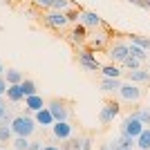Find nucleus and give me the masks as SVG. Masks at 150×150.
Wrapping results in <instances>:
<instances>
[{"label":"nucleus","mask_w":150,"mask_h":150,"mask_svg":"<svg viewBox=\"0 0 150 150\" xmlns=\"http://www.w3.org/2000/svg\"><path fill=\"white\" fill-rule=\"evenodd\" d=\"M11 130H13V134L16 137H29L31 132L36 130V121L31 119V117H13V121H11Z\"/></svg>","instance_id":"f257e3e1"},{"label":"nucleus","mask_w":150,"mask_h":150,"mask_svg":"<svg viewBox=\"0 0 150 150\" xmlns=\"http://www.w3.org/2000/svg\"><path fill=\"white\" fill-rule=\"evenodd\" d=\"M144 128L146 125L141 123V121L137 119V117H128V119L123 121V123H121V134H125V137H132V139H137L139 134H141V132H144Z\"/></svg>","instance_id":"f03ea898"},{"label":"nucleus","mask_w":150,"mask_h":150,"mask_svg":"<svg viewBox=\"0 0 150 150\" xmlns=\"http://www.w3.org/2000/svg\"><path fill=\"white\" fill-rule=\"evenodd\" d=\"M45 23H47V27H52V29H63V27L69 23V16L65 11H56V9H54L52 13L45 16Z\"/></svg>","instance_id":"7ed1b4c3"},{"label":"nucleus","mask_w":150,"mask_h":150,"mask_svg":"<svg viewBox=\"0 0 150 150\" xmlns=\"http://www.w3.org/2000/svg\"><path fill=\"white\" fill-rule=\"evenodd\" d=\"M121 112V108H119V103L117 101H108L105 105L101 108V114H99V119H101V123H110V121H114V117Z\"/></svg>","instance_id":"20e7f679"},{"label":"nucleus","mask_w":150,"mask_h":150,"mask_svg":"<svg viewBox=\"0 0 150 150\" xmlns=\"http://www.w3.org/2000/svg\"><path fill=\"white\" fill-rule=\"evenodd\" d=\"M52 134L58 141H67V139H72V125L67 121H56V123L52 125Z\"/></svg>","instance_id":"39448f33"},{"label":"nucleus","mask_w":150,"mask_h":150,"mask_svg":"<svg viewBox=\"0 0 150 150\" xmlns=\"http://www.w3.org/2000/svg\"><path fill=\"white\" fill-rule=\"evenodd\" d=\"M79 63H81V67H83V69H88V72H96V69H101L99 58L94 56L92 52H81V56H79Z\"/></svg>","instance_id":"423d86ee"},{"label":"nucleus","mask_w":150,"mask_h":150,"mask_svg":"<svg viewBox=\"0 0 150 150\" xmlns=\"http://www.w3.org/2000/svg\"><path fill=\"white\" fill-rule=\"evenodd\" d=\"M108 56L112 58L114 63H123L125 58L130 56V45H125V43H117L114 47H110V54Z\"/></svg>","instance_id":"0eeeda50"},{"label":"nucleus","mask_w":150,"mask_h":150,"mask_svg":"<svg viewBox=\"0 0 150 150\" xmlns=\"http://www.w3.org/2000/svg\"><path fill=\"white\" fill-rule=\"evenodd\" d=\"M47 108H50V112H52V117H54V121H67L69 112H67V108H65V103H63V101H52Z\"/></svg>","instance_id":"6e6552de"},{"label":"nucleus","mask_w":150,"mask_h":150,"mask_svg":"<svg viewBox=\"0 0 150 150\" xmlns=\"http://www.w3.org/2000/svg\"><path fill=\"white\" fill-rule=\"evenodd\" d=\"M36 117H34V121H36L38 125H43V128H52V125L56 123L54 121V117H52V112H50V108L45 105L43 110H38V112H34Z\"/></svg>","instance_id":"1a4fd4ad"},{"label":"nucleus","mask_w":150,"mask_h":150,"mask_svg":"<svg viewBox=\"0 0 150 150\" xmlns=\"http://www.w3.org/2000/svg\"><path fill=\"white\" fill-rule=\"evenodd\" d=\"M119 94L123 96L125 101H139L141 90H139L134 83H125V85H121V88H119Z\"/></svg>","instance_id":"9d476101"},{"label":"nucleus","mask_w":150,"mask_h":150,"mask_svg":"<svg viewBox=\"0 0 150 150\" xmlns=\"http://www.w3.org/2000/svg\"><path fill=\"white\" fill-rule=\"evenodd\" d=\"M79 20H81L85 27H99V25H103L101 16H99V13H94V11H81Z\"/></svg>","instance_id":"9b49d317"},{"label":"nucleus","mask_w":150,"mask_h":150,"mask_svg":"<svg viewBox=\"0 0 150 150\" xmlns=\"http://www.w3.org/2000/svg\"><path fill=\"white\" fill-rule=\"evenodd\" d=\"M25 108L29 112H38V110H43L45 103H43V96L40 94H31V96H25Z\"/></svg>","instance_id":"f8f14e48"},{"label":"nucleus","mask_w":150,"mask_h":150,"mask_svg":"<svg viewBox=\"0 0 150 150\" xmlns=\"http://www.w3.org/2000/svg\"><path fill=\"white\" fill-rule=\"evenodd\" d=\"M7 99L11 101V103H18V101L25 99V92H23V88L18 85H7Z\"/></svg>","instance_id":"ddd939ff"},{"label":"nucleus","mask_w":150,"mask_h":150,"mask_svg":"<svg viewBox=\"0 0 150 150\" xmlns=\"http://www.w3.org/2000/svg\"><path fill=\"white\" fill-rule=\"evenodd\" d=\"M121 85H123L121 79H105V76H103V81H101V90H103V92H119Z\"/></svg>","instance_id":"4468645a"},{"label":"nucleus","mask_w":150,"mask_h":150,"mask_svg":"<svg viewBox=\"0 0 150 150\" xmlns=\"http://www.w3.org/2000/svg\"><path fill=\"white\" fill-rule=\"evenodd\" d=\"M128 76H130V83H146L150 81V72H146V69H132V72H128Z\"/></svg>","instance_id":"2eb2a0df"},{"label":"nucleus","mask_w":150,"mask_h":150,"mask_svg":"<svg viewBox=\"0 0 150 150\" xmlns=\"http://www.w3.org/2000/svg\"><path fill=\"white\" fill-rule=\"evenodd\" d=\"M23 72H18V69H7V85H18V83H23Z\"/></svg>","instance_id":"dca6fc26"},{"label":"nucleus","mask_w":150,"mask_h":150,"mask_svg":"<svg viewBox=\"0 0 150 150\" xmlns=\"http://www.w3.org/2000/svg\"><path fill=\"white\" fill-rule=\"evenodd\" d=\"M139 150H150V128H144V132L137 137Z\"/></svg>","instance_id":"f3484780"},{"label":"nucleus","mask_w":150,"mask_h":150,"mask_svg":"<svg viewBox=\"0 0 150 150\" xmlns=\"http://www.w3.org/2000/svg\"><path fill=\"white\" fill-rule=\"evenodd\" d=\"M101 72L105 79H121V69L117 65H105V67H101Z\"/></svg>","instance_id":"a211bd4d"},{"label":"nucleus","mask_w":150,"mask_h":150,"mask_svg":"<svg viewBox=\"0 0 150 150\" xmlns=\"http://www.w3.org/2000/svg\"><path fill=\"white\" fill-rule=\"evenodd\" d=\"M20 88H23L25 96H31V94H38V92H36V83L31 81V79H23V83H20Z\"/></svg>","instance_id":"6ab92c4d"},{"label":"nucleus","mask_w":150,"mask_h":150,"mask_svg":"<svg viewBox=\"0 0 150 150\" xmlns=\"http://www.w3.org/2000/svg\"><path fill=\"white\" fill-rule=\"evenodd\" d=\"M11 137H13L11 125H0V144H7Z\"/></svg>","instance_id":"aec40b11"},{"label":"nucleus","mask_w":150,"mask_h":150,"mask_svg":"<svg viewBox=\"0 0 150 150\" xmlns=\"http://www.w3.org/2000/svg\"><path fill=\"white\" fill-rule=\"evenodd\" d=\"M130 56L139 58V61H146V50L139 47V45H134V43H130Z\"/></svg>","instance_id":"412c9836"},{"label":"nucleus","mask_w":150,"mask_h":150,"mask_svg":"<svg viewBox=\"0 0 150 150\" xmlns=\"http://www.w3.org/2000/svg\"><path fill=\"white\" fill-rule=\"evenodd\" d=\"M130 43L139 45V47H144L146 52L150 50V38H144V36H134V34H132V36H130Z\"/></svg>","instance_id":"4be33fe9"},{"label":"nucleus","mask_w":150,"mask_h":150,"mask_svg":"<svg viewBox=\"0 0 150 150\" xmlns=\"http://www.w3.org/2000/svg\"><path fill=\"white\" fill-rule=\"evenodd\" d=\"M85 29H88V27L83 25V23H81V25H76L74 31H72V40H74V43H76V40H83V38H85Z\"/></svg>","instance_id":"5701e85b"},{"label":"nucleus","mask_w":150,"mask_h":150,"mask_svg":"<svg viewBox=\"0 0 150 150\" xmlns=\"http://www.w3.org/2000/svg\"><path fill=\"white\" fill-rule=\"evenodd\" d=\"M13 150H29V141H27V137H16V139H13Z\"/></svg>","instance_id":"b1692460"},{"label":"nucleus","mask_w":150,"mask_h":150,"mask_svg":"<svg viewBox=\"0 0 150 150\" xmlns=\"http://www.w3.org/2000/svg\"><path fill=\"white\" fill-rule=\"evenodd\" d=\"M123 65L132 72V69H139V67H141V61H139V58H134V56H128V58L123 61Z\"/></svg>","instance_id":"393cba45"},{"label":"nucleus","mask_w":150,"mask_h":150,"mask_svg":"<svg viewBox=\"0 0 150 150\" xmlns=\"http://www.w3.org/2000/svg\"><path fill=\"white\" fill-rule=\"evenodd\" d=\"M69 7H72V2H69V0H54L52 9H56V11H65V9H69Z\"/></svg>","instance_id":"a878e982"},{"label":"nucleus","mask_w":150,"mask_h":150,"mask_svg":"<svg viewBox=\"0 0 150 150\" xmlns=\"http://www.w3.org/2000/svg\"><path fill=\"white\" fill-rule=\"evenodd\" d=\"M81 144H83V139H67L63 150H81Z\"/></svg>","instance_id":"bb28decb"},{"label":"nucleus","mask_w":150,"mask_h":150,"mask_svg":"<svg viewBox=\"0 0 150 150\" xmlns=\"http://www.w3.org/2000/svg\"><path fill=\"white\" fill-rule=\"evenodd\" d=\"M34 5H38V7H43V9H50L52 5H54V0H31Z\"/></svg>","instance_id":"cd10ccee"},{"label":"nucleus","mask_w":150,"mask_h":150,"mask_svg":"<svg viewBox=\"0 0 150 150\" xmlns=\"http://www.w3.org/2000/svg\"><path fill=\"white\" fill-rule=\"evenodd\" d=\"M9 112V108H7V103H5V99H2V96H0V119H2V117H5V114Z\"/></svg>","instance_id":"c85d7f7f"},{"label":"nucleus","mask_w":150,"mask_h":150,"mask_svg":"<svg viewBox=\"0 0 150 150\" xmlns=\"http://www.w3.org/2000/svg\"><path fill=\"white\" fill-rule=\"evenodd\" d=\"M11 121H13V117L9 112L5 114V117H2V119H0V125H11Z\"/></svg>","instance_id":"c756f323"},{"label":"nucleus","mask_w":150,"mask_h":150,"mask_svg":"<svg viewBox=\"0 0 150 150\" xmlns=\"http://www.w3.org/2000/svg\"><path fill=\"white\" fill-rule=\"evenodd\" d=\"M81 150H92V141H90V137H83V144H81Z\"/></svg>","instance_id":"7c9ffc66"},{"label":"nucleus","mask_w":150,"mask_h":150,"mask_svg":"<svg viewBox=\"0 0 150 150\" xmlns=\"http://www.w3.org/2000/svg\"><path fill=\"white\" fill-rule=\"evenodd\" d=\"M2 94H7V81L0 76V96H2Z\"/></svg>","instance_id":"2f4dec72"},{"label":"nucleus","mask_w":150,"mask_h":150,"mask_svg":"<svg viewBox=\"0 0 150 150\" xmlns=\"http://www.w3.org/2000/svg\"><path fill=\"white\" fill-rule=\"evenodd\" d=\"M134 5H139V7H144V9H150V0H137Z\"/></svg>","instance_id":"473e14b6"},{"label":"nucleus","mask_w":150,"mask_h":150,"mask_svg":"<svg viewBox=\"0 0 150 150\" xmlns=\"http://www.w3.org/2000/svg\"><path fill=\"white\" fill-rule=\"evenodd\" d=\"M40 150H63V148H58V146H43Z\"/></svg>","instance_id":"72a5a7b5"},{"label":"nucleus","mask_w":150,"mask_h":150,"mask_svg":"<svg viewBox=\"0 0 150 150\" xmlns=\"http://www.w3.org/2000/svg\"><path fill=\"white\" fill-rule=\"evenodd\" d=\"M40 148H43L40 144H29V150H40Z\"/></svg>","instance_id":"f704fd0d"},{"label":"nucleus","mask_w":150,"mask_h":150,"mask_svg":"<svg viewBox=\"0 0 150 150\" xmlns=\"http://www.w3.org/2000/svg\"><path fill=\"white\" fill-rule=\"evenodd\" d=\"M110 150H123V148H119V144H117V141H114V144L110 146Z\"/></svg>","instance_id":"c9c22d12"},{"label":"nucleus","mask_w":150,"mask_h":150,"mask_svg":"<svg viewBox=\"0 0 150 150\" xmlns=\"http://www.w3.org/2000/svg\"><path fill=\"white\" fill-rule=\"evenodd\" d=\"M2 72H5V69H2V65H0V76H2Z\"/></svg>","instance_id":"e433bc0d"},{"label":"nucleus","mask_w":150,"mask_h":150,"mask_svg":"<svg viewBox=\"0 0 150 150\" xmlns=\"http://www.w3.org/2000/svg\"><path fill=\"white\" fill-rule=\"evenodd\" d=\"M130 2H137V0H130Z\"/></svg>","instance_id":"4c0bfd02"},{"label":"nucleus","mask_w":150,"mask_h":150,"mask_svg":"<svg viewBox=\"0 0 150 150\" xmlns=\"http://www.w3.org/2000/svg\"><path fill=\"white\" fill-rule=\"evenodd\" d=\"M148 128H150V121H148Z\"/></svg>","instance_id":"58836bf2"}]
</instances>
